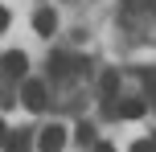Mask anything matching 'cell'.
<instances>
[{
  "instance_id": "cell-9",
  "label": "cell",
  "mask_w": 156,
  "mask_h": 152,
  "mask_svg": "<svg viewBox=\"0 0 156 152\" xmlns=\"http://www.w3.org/2000/svg\"><path fill=\"white\" fill-rule=\"evenodd\" d=\"M132 152H156V140H140V144H132Z\"/></svg>"
},
{
  "instance_id": "cell-1",
  "label": "cell",
  "mask_w": 156,
  "mask_h": 152,
  "mask_svg": "<svg viewBox=\"0 0 156 152\" xmlns=\"http://www.w3.org/2000/svg\"><path fill=\"white\" fill-rule=\"evenodd\" d=\"M62 144H66V128H58V123L41 128V136H37V148L41 152H62Z\"/></svg>"
},
{
  "instance_id": "cell-12",
  "label": "cell",
  "mask_w": 156,
  "mask_h": 152,
  "mask_svg": "<svg viewBox=\"0 0 156 152\" xmlns=\"http://www.w3.org/2000/svg\"><path fill=\"white\" fill-rule=\"evenodd\" d=\"M4 140H8V132H4V123H0V148H4Z\"/></svg>"
},
{
  "instance_id": "cell-5",
  "label": "cell",
  "mask_w": 156,
  "mask_h": 152,
  "mask_svg": "<svg viewBox=\"0 0 156 152\" xmlns=\"http://www.w3.org/2000/svg\"><path fill=\"white\" fill-rule=\"evenodd\" d=\"M115 115H119V119H140V115H144V103H140V99H123V103L115 107Z\"/></svg>"
},
{
  "instance_id": "cell-4",
  "label": "cell",
  "mask_w": 156,
  "mask_h": 152,
  "mask_svg": "<svg viewBox=\"0 0 156 152\" xmlns=\"http://www.w3.org/2000/svg\"><path fill=\"white\" fill-rule=\"evenodd\" d=\"M4 70H8V74H16V78H21V74L29 70V58H25L21 49H8V54H4Z\"/></svg>"
},
{
  "instance_id": "cell-7",
  "label": "cell",
  "mask_w": 156,
  "mask_h": 152,
  "mask_svg": "<svg viewBox=\"0 0 156 152\" xmlns=\"http://www.w3.org/2000/svg\"><path fill=\"white\" fill-rule=\"evenodd\" d=\"M25 144H29V140H25V132H16V136H8V140H4V148H8V152H25Z\"/></svg>"
},
{
  "instance_id": "cell-8",
  "label": "cell",
  "mask_w": 156,
  "mask_h": 152,
  "mask_svg": "<svg viewBox=\"0 0 156 152\" xmlns=\"http://www.w3.org/2000/svg\"><path fill=\"white\" fill-rule=\"evenodd\" d=\"M144 87H148V95H152V103H156V70L144 74Z\"/></svg>"
},
{
  "instance_id": "cell-10",
  "label": "cell",
  "mask_w": 156,
  "mask_h": 152,
  "mask_svg": "<svg viewBox=\"0 0 156 152\" xmlns=\"http://www.w3.org/2000/svg\"><path fill=\"white\" fill-rule=\"evenodd\" d=\"M4 29H8V8L0 4V33H4Z\"/></svg>"
},
{
  "instance_id": "cell-2",
  "label": "cell",
  "mask_w": 156,
  "mask_h": 152,
  "mask_svg": "<svg viewBox=\"0 0 156 152\" xmlns=\"http://www.w3.org/2000/svg\"><path fill=\"white\" fill-rule=\"evenodd\" d=\"M45 103H49V95H45V82H25V107L29 111H45Z\"/></svg>"
},
{
  "instance_id": "cell-3",
  "label": "cell",
  "mask_w": 156,
  "mask_h": 152,
  "mask_svg": "<svg viewBox=\"0 0 156 152\" xmlns=\"http://www.w3.org/2000/svg\"><path fill=\"white\" fill-rule=\"evenodd\" d=\"M33 29H37L41 37H49V33L58 29V16H54V8H37V12H33Z\"/></svg>"
},
{
  "instance_id": "cell-11",
  "label": "cell",
  "mask_w": 156,
  "mask_h": 152,
  "mask_svg": "<svg viewBox=\"0 0 156 152\" xmlns=\"http://www.w3.org/2000/svg\"><path fill=\"white\" fill-rule=\"evenodd\" d=\"M94 152H119L115 144H94Z\"/></svg>"
},
{
  "instance_id": "cell-6",
  "label": "cell",
  "mask_w": 156,
  "mask_h": 152,
  "mask_svg": "<svg viewBox=\"0 0 156 152\" xmlns=\"http://www.w3.org/2000/svg\"><path fill=\"white\" fill-rule=\"evenodd\" d=\"M99 87H103V95L111 99V95L119 90V74H115V70H107V74H103V82H99Z\"/></svg>"
}]
</instances>
